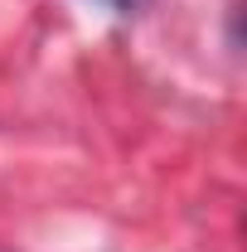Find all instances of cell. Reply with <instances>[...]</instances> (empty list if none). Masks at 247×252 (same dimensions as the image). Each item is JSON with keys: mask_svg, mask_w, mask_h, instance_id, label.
I'll list each match as a JSON object with an SVG mask.
<instances>
[{"mask_svg": "<svg viewBox=\"0 0 247 252\" xmlns=\"http://www.w3.org/2000/svg\"><path fill=\"white\" fill-rule=\"evenodd\" d=\"M107 5H117V10H126V5H131V0H107Z\"/></svg>", "mask_w": 247, "mask_h": 252, "instance_id": "6da1fadb", "label": "cell"}]
</instances>
